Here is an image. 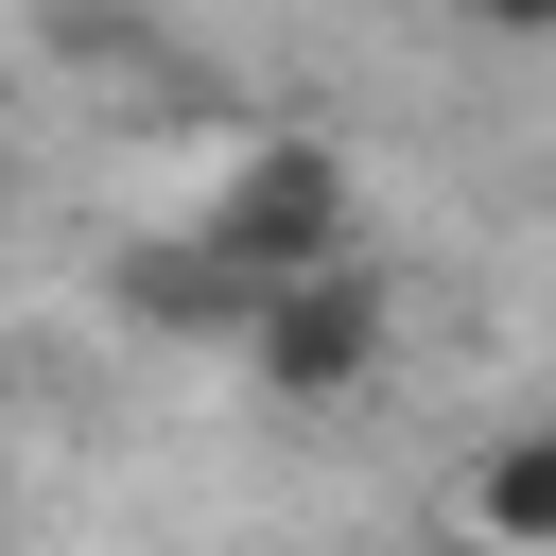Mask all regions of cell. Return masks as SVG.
<instances>
[{
    "mask_svg": "<svg viewBox=\"0 0 556 556\" xmlns=\"http://www.w3.org/2000/svg\"><path fill=\"white\" fill-rule=\"evenodd\" d=\"M382 348H400V313H382L365 261H295V278L243 295V382H261V400H365Z\"/></svg>",
    "mask_w": 556,
    "mask_h": 556,
    "instance_id": "1",
    "label": "cell"
},
{
    "mask_svg": "<svg viewBox=\"0 0 556 556\" xmlns=\"http://www.w3.org/2000/svg\"><path fill=\"white\" fill-rule=\"evenodd\" d=\"M208 243L243 278H295V261H348V156L330 139H243L226 191H208Z\"/></svg>",
    "mask_w": 556,
    "mask_h": 556,
    "instance_id": "2",
    "label": "cell"
},
{
    "mask_svg": "<svg viewBox=\"0 0 556 556\" xmlns=\"http://www.w3.org/2000/svg\"><path fill=\"white\" fill-rule=\"evenodd\" d=\"M452 504H469L486 539H556V434H504V452H486Z\"/></svg>",
    "mask_w": 556,
    "mask_h": 556,
    "instance_id": "3",
    "label": "cell"
},
{
    "mask_svg": "<svg viewBox=\"0 0 556 556\" xmlns=\"http://www.w3.org/2000/svg\"><path fill=\"white\" fill-rule=\"evenodd\" d=\"M469 35H556V0H469Z\"/></svg>",
    "mask_w": 556,
    "mask_h": 556,
    "instance_id": "4",
    "label": "cell"
},
{
    "mask_svg": "<svg viewBox=\"0 0 556 556\" xmlns=\"http://www.w3.org/2000/svg\"><path fill=\"white\" fill-rule=\"evenodd\" d=\"M0 104H17V87H0Z\"/></svg>",
    "mask_w": 556,
    "mask_h": 556,
    "instance_id": "5",
    "label": "cell"
}]
</instances>
